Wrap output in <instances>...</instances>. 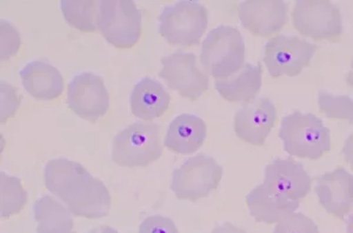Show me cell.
<instances>
[{
	"mask_svg": "<svg viewBox=\"0 0 353 233\" xmlns=\"http://www.w3.org/2000/svg\"><path fill=\"white\" fill-rule=\"evenodd\" d=\"M0 96H1V105H0V121L4 124L10 116H14L17 110L21 106V97L18 94L16 88L8 84L6 81L0 83Z\"/></svg>",
	"mask_w": 353,
	"mask_h": 233,
	"instance_id": "cell-27",
	"label": "cell"
},
{
	"mask_svg": "<svg viewBox=\"0 0 353 233\" xmlns=\"http://www.w3.org/2000/svg\"><path fill=\"white\" fill-rule=\"evenodd\" d=\"M25 91L38 101H54L64 91L59 70L45 61H31L21 71Z\"/></svg>",
	"mask_w": 353,
	"mask_h": 233,
	"instance_id": "cell-18",
	"label": "cell"
},
{
	"mask_svg": "<svg viewBox=\"0 0 353 233\" xmlns=\"http://www.w3.org/2000/svg\"><path fill=\"white\" fill-rule=\"evenodd\" d=\"M45 188L77 217L99 219L111 209V196L103 181L93 177L83 165L66 158L48 161Z\"/></svg>",
	"mask_w": 353,
	"mask_h": 233,
	"instance_id": "cell-1",
	"label": "cell"
},
{
	"mask_svg": "<svg viewBox=\"0 0 353 233\" xmlns=\"http://www.w3.org/2000/svg\"><path fill=\"white\" fill-rule=\"evenodd\" d=\"M243 28L254 36H273L288 24V4L283 0H246L238 6Z\"/></svg>",
	"mask_w": 353,
	"mask_h": 233,
	"instance_id": "cell-13",
	"label": "cell"
},
{
	"mask_svg": "<svg viewBox=\"0 0 353 233\" xmlns=\"http://www.w3.org/2000/svg\"><path fill=\"white\" fill-rule=\"evenodd\" d=\"M317 48L296 36L277 34L265 45L264 64L273 78L296 77L309 66Z\"/></svg>",
	"mask_w": 353,
	"mask_h": 233,
	"instance_id": "cell-9",
	"label": "cell"
},
{
	"mask_svg": "<svg viewBox=\"0 0 353 233\" xmlns=\"http://www.w3.org/2000/svg\"><path fill=\"white\" fill-rule=\"evenodd\" d=\"M211 233H246L244 230L241 229V227H238V226L233 225V224H230V223H226V224H223V225L217 226L216 229L213 230Z\"/></svg>",
	"mask_w": 353,
	"mask_h": 233,
	"instance_id": "cell-30",
	"label": "cell"
},
{
	"mask_svg": "<svg viewBox=\"0 0 353 233\" xmlns=\"http://www.w3.org/2000/svg\"><path fill=\"white\" fill-rule=\"evenodd\" d=\"M201 61L216 81L237 74L245 65V43L241 31L226 25L213 28L201 44Z\"/></svg>",
	"mask_w": 353,
	"mask_h": 233,
	"instance_id": "cell-3",
	"label": "cell"
},
{
	"mask_svg": "<svg viewBox=\"0 0 353 233\" xmlns=\"http://www.w3.org/2000/svg\"><path fill=\"white\" fill-rule=\"evenodd\" d=\"M159 77L170 89L190 101H197L210 88L209 76L198 69L194 53L176 51L161 58Z\"/></svg>",
	"mask_w": 353,
	"mask_h": 233,
	"instance_id": "cell-10",
	"label": "cell"
},
{
	"mask_svg": "<svg viewBox=\"0 0 353 233\" xmlns=\"http://www.w3.org/2000/svg\"><path fill=\"white\" fill-rule=\"evenodd\" d=\"M263 84L261 65L248 64L234 76L225 81H216L214 88L221 98L230 103H244L256 99Z\"/></svg>",
	"mask_w": 353,
	"mask_h": 233,
	"instance_id": "cell-20",
	"label": "cell"
},
{
	"mask_svg": "<svg viewBox=\"0 0 353 233\" xmlns=\"http://www.w3.org/2000/svg\"><path fill=\"white\" fill-rule=\"evenodd\" d=\"M316 194L326 212L344 218L353 205V174L338 168L317 178Z\"/></svg>",
	"mask_w": 353,
	"mask_h": 233,
	"instance_id": "cell-15",
	"label": "cell"
},
{
	"mask_svg": "<svg viewBox=\"0 0 353 233\" xmlns=\"http://www.w3.org/2000/svg\"><path fill=\"white\" fill-rule=\"evenodd\" d=\"M59 233H76V232H73V231H65V232H59Z\"/></svg>",
	"mask_w": 353,
	"mask_h": 233,
	"instance_id": "cell-34",
	"label": "cell"
},
{
	"mask_svg": "<svg viewBox=\"0 0 353 233\" xmlns=\"http://www.w3.org/2000/svg\"><path fill=\"white\" fill-rule=\"evenodd\" d=\"M209 25V12L199 1H178L165 6L159 16V33L171 45L199 44Z\"/></svg>",
	"mask_w": 353,
	"mask_h": 233,
	"instance_id": "cell-5",
	"label": "cell"
},
{
	"mask_svg": "<svg viewBox=\"0 0 353 233\" xmlns=\"http://www.w3.org/2000/svg\"><path fill=\"white\" fill-rule=\"evenodd\" d=\"M139 233H179L172 219L163 216H151L143 221Z\"/></svg>",
	"mask_w": 353,
	"mask_h": 233,
	"instance_id": "cell-28",
	"label": "cell"
},
{
	"mask_svg": "<svg viewBox=\"0 0 353 233\" xmlns=\"http://www.w3.org/2000/svg\"><path fill=\"white\" fill-rule=\"evenodd\" d=\"M346 84L349 85V88L353 90V61H351V69H350L347 76H346Z\"/></svg>",
	"mask_w": 353,
	"mask_h": 233,
	"instance_id": "cell-32",
	"label": "cell"
},
{
	"mask_svg": "<svg viewBox=\"0 0 353 233\" xmlns=\"http://www.w3.org/2000/svg\"><path fill=\"white\" fill-rule=\"evenodd\" d=\"M163 156L159 125L134 123L113 138L111 157L123 168H146Z\"/></svg>",
	"mask_w": 353,
	"mask_h": 233,
	"instance_id": "cell-4",
	"label": "cell"
},
{
	"mask_svg": "<svg viewBox=\"0 0 353 233\" xmlns=\"http://www.w3.org/2000/svg\"><path fill=\"white\" fill-rule=\"evenodd\" d=\"M341 154L344 156L345 161L351 165V168L353 169V133L346 138L343 150H341Z\"/></svg>",
	"mask_w": 353,
	"mask_h": 233,
	"instance_id": "cell-29",
	"label": "cell"
},
{
	"mask_svg": "<svg viewBox=\"0 0 353 233\" xmlns=\"http://www.w3.org/2000/svg\"><path fill=\"white\" fill-rule=\"evenodd\" d=\"M101 1H74L61 0V10L64 19L72 28L83 32L93 33L97 31V16Z\"/></svg>",
	"mask_w": 353,
	"mask_h": 233,
	"instance_id": "cell-22",
	"label": "cell"
},
{
	"mask_svg": "<svg viewBox=\"0 0 353 233\" xmlns=\"http://www.w3.org/2000/svg\"><path fill=\"white\" fill-rule=\"evenodd\" d=\"M33 214L37 224V233H59L72 231V213L66 206L51 196H44L36 201Z\"/></svg>",
	"mask_w": 353,
	"mask_h": 233,
	"instance_id": "cell-21",
	"label": "cell"
},
{
	"mask_svg": "<svg viewBox=\"0 0 353 233\" xmlns=\"http://www.w3.org/2000/svg\"><path fill=\"white\" fill-rule=\"evenodd\" d=\"M277 121V109L268 98H258L245 104L234 116L233 129L241 141L261 146Z\"/></svg>",
	"mask_w": 353,
	"mask_h": 233,
	"instance_id": "cell-12",
	"label": "cell"
},
{
	"mask_svg": "<svg viewBox=\"0 0 353 233\" xmlns=\"http://www.w3.org/2000/svg\"><path fill=\"white\" fill-rule=\"evenodd\" d=\"M97 28L117 48H131L141 34V11L132 0H101Z\"/></svg>",
	"mask_w": 353,
	"mask_h": 233,
	"instance_id": "cell-6",
	"label": "cell"
},
{
	"mask_svg": "<svg viewBox=\"0 0 353 233\" xmlns=\"http://www.w3.org/2000/svg\"><path fill=\"white\" fill-rule=\"evenodd\" d=\"M318 106L330 119L346 121L353 124V99L349 96L321 91L318 94Z\"/></svg>",
	"mask_w": 353,
	"mask_h": 233,
	"instance_id": "cell-24",
	"label": "cell"
},
{
	"mask_svg": "<svg viewBox=\"0 0 353 233\" xmlns=\"http://www.w3.org/2000/svg\"><path fill=\"white\" fill-rule=\"evenodd\" d=\"M28 203V193L19 178L0 173V217L8 219L21 212Z\"/></svg>",
	"mask_w": 353,
	"mask_h": 233,
	"instance_id": "cell-23",
	"label": "cell"
},
{
	"mask_svg": "<svg viewBox=\"0 0 353 233\" xmlns=\"http://www.w3.org/2000/svg\"><path fill=\"white\" fill-rule=\"evenodd\" d=\"M171 98L159 81L143 78L138 81L130 97L133 116L151 121L163 116L169 109Z\"/></svg>",
	"mask_w": 353,
	"mask_h": 233,
	"instance_id": "cell-19",
	"label": "cell"
},
{
	"mask_svg": "<svg viewBox=\"0 0 353 233\" xmlns=\"http://www.w3.org/2000/svg\"><path fill=\"white\" fill-rule=\"evenodd\" d=\"M273 233H319L316 223L301 212H294L278 223Z\"/></svg>",
	"mask_w": 353,
	"mask_h": 233,
	"instance_id": "cell-26",
	"label": "cell"
},
{
	"mask_svg": "<svg viewBox=\"0 0 353 233\" xmlns=\"http://www.w3.org/2000/svg\"><path fill=\"white\" fill-rule=\"evenodd\" d=\"M206 139L205 121L193 114L176 116L165 136L164 146L179 154H193L201 149Z\"/></svg>",
	"mask_w": 353,
	"mask_h": 233,
	"instance_id": "cell-17",
	"label": "cell"
},
{
	"mask_svg": "<svg viewBox=\"0 0 353 233\" xmlns=\"http://www.w3.org/2000/svg\"><path fill=\"white\" fill-rule=\"evenodd\" d=\"M279 138L293 157L317 161L331 150V133L313 113L294 111L281 121Z\"/></svg>",
	"mask_w": 353,
	"mask_h": 233,
	"instance_id": "cell-2",
	"label": "cell"
},
{
	"mask_svg": "<svg viewBox=\"0 0 353 233\" xmlns=\"http://www.w3.org/2000/svg\"><path fill=\"white\" fill-rule=\"evenodd\" d=\"M88 233H119L117 230L110 227V226H98L91 230Z\"/></svg>",
	"mask_w": 353,
	"mask_h": 233,
	"instance_id": "cell-31",
	"label": "cell"
},
{
	"mask_svg": "<svg viewBox=\"0 0 353 233\" xmlns=\"http://www.w3.org/2000/svg\"><path fill=\"white\" fill-rule=\"evenodd\" d=\"M346 232L353 233V212L351 213L349 219H347V227H346Z\"/></svg>",
	"mask_w": 353,
	"mask_h": 233,
	"instance_id": "cell-33",
	"label": "cell"
},
{
	"mask_svg": "<svg viewBox=\"0 0 353 233\" xmlns=\"http://www.w3.org/2000/svg\"><path fill=\"white\" fill-rule=\"evenodd\" d=\"M223 173L216 159L201 153L173 171L171 190L179 201H197L217 189Z\"/></svg>",
	"mask_w": 353,
	"mask_h": 233,
	"instance_id": "cell-7",
	"label": "cell"
},
{
	"mask_svg": "<svg viewBox=\"0 0 353 233\" xmlns=\"http://www.w3.org/2000/svg\"><path fill=\"white\" fill-rule=\"evenodd\" d=\"M265 185L281 196L299 201L305 198L312 188V179L304 165L292 159L277 158L265 168Z\"/></svg>",
	"mask_w": 353,
	"mask_h": 233,
	"instance_id": "cell-14",
	"label": "cell"
},
{
	"mask_svg": "<svg viewBox=\"0 0 353 233\" xmlns=\"http://www.w3.org/2000/svg\"><path fill=\"white\" fill-rule=\"evenodd\" d=\"M68 105L85 121L96 123L110 109L109 91L94 73L77 74L68 86Z\"/></svg>",
	"mask_w": 353,
	"mask_h": 233,
	"instance_id": "cell-11",
	"label": "cell"
},
{
	"mask_svg": "<svg viewBox=\"0 0 353 233\" xmlns=\"http://www.w3.org/2000/svg\"><path fill=\"white\" fill-rule=\"evenodd\" d=\"M292 21L301 36L314 41H337L343 33L341 11L330 0H298Z\"/></svg>",
	"mask_w": 353,
	"mask_h": 233,
	"instance_id": "cell-8",
	"label": "cell"
},
{
	"mask_svg": "<svg viewBox=\"0 0 353 233\" xmlns=\"http://www.w3.org/2000/svg\"><path fill=\"white\" fill-rule=\"evenodd\" d=\"M246 204L254 221L265 224H278L299 207V201H291L274 192L264 183L246 196Z\"/></svg>",
	"mask_w": 353,
	"mask_h": 233,
	"instance_id": "cell-16",
	"label": "cell"
},
{
	"mask_svg": "<svg viewBox=\"0 0 353 233\" xmlns=\"http://www.w3.org/2000/svg\"><path fill=\"white\" fill-rule=\"evenodd\" d=\"M21 34L17 28L8 21H0V59L8 61L11 57L16 56L21 48Z\"/></svg>",
	"mask_w": 353,
	"mask_h": 233,
	"instance_id": "cell-25",
	"label": "cell"
}]
</instances>
